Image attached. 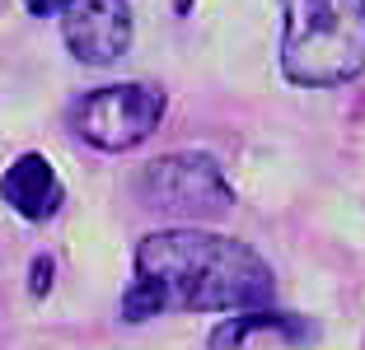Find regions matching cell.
Segmentation results:
<instances>
[{
  "mask_svg": "<svg viewBox=\"0 0 365 350\" xmlns=\"http://www.w3.org/2000/svg\"><path fill=\"white\" fill-rule=\"evenodd\" d=\"M24 5H29L33 14H66L76 0H24Z\"/></svg>",
  "mask_w": 365,
  "mask_h": 350,
  "instance_id": "9c48e42d",
  "label": "cell"
},
{
  "mask_svg": "<svg viewBox=\"0 0 365 350\" xmlns=\"http://www.w3.org/2000/svg\"><path fill=\"white\" fill-rule=\"evenodd\" d=\"M272 266L239 238L202 229H160L136 243V280L122 295L131 322L187 308V313H235L272 304Z\"/></svg>",
  "mask_w": 365,
  "mask_h": 350,
  "instance_id": "6da1fadb",
  "label": "cell"
},
{
  "mask_svg": "<svg viewBox=\"0 0 365 350\" xmlns=\"http://www.w3.org/2000/svg\"><path fill=\"white\" fill-rule=\"evenodd\" d=\"M258 327H277V332H286V336H304V332H309L304 322L290 318V313H267V308H262V313H239V318H225L220 327L211 332V350H235V346H244V341L253 336Z\"/></svg>",
  "mask_w": 365,
  "mask_h": 350,
  "instance_id": "52a82bcc",
  "label": "cell"
},
{
  "mask_svg": "<svg viewBox=\"0 0 365 350\" xmlns=\"http://www.w3.org/2000/svg\"><path fill=\"white\" fill-rule=\"evenodd\" d=\"M66 47L85 65H108L131 47V5L127 0H76L61 14Z\"/></svg>",
  "mask_w": 365,
  "mask_h": 350,
  "instance_id": "5b68a950",
  "label": "cell"
},
{
  "mask_svg": "<svg viewBox=\"0 0 365 350\" xmlns=\"http://www.w3.org/2000/svg\"><path fill=\"white\" fill-rule=\"evenodd\" d=\"M0 196L10 211H19L24 220H52L61 211L66 191H61V178L52 173V164L43 154H19L10 169L0 173Z\"/></svg>",
  "mask_w": 365,
  "mask_h": 350,
  "instance_id": "8992f818",
  "label": "cell"
},
{
  "mask_svg": "<svg viewBox=\"0 0 365 350\" xmlns=\"http://www.w3.org/2000/svg\"><path fill=\"white\" fill-rule=\"evenodd\" d=\"M47 285H52V257H38L33 262V295H47Z\"/></svg>",
  "mask_w": 365,
  "mask_h": 350,
  "instance_id": "ba28073f",
  "label": "cell"
},
{
  "mask_svg": "<svg viewBox=\"0 0 365 350\" xmlns=\"http://www.w3.org/2000/svg\"><path fill=\"white\" fill-rule=\"evenodd\" d=\"M281 70L295 85L333 89L365 70V0H281Z\"/></svg>",
  "mask_w": 365,
  "mask_h": 350,
  "instance_id": "7a4b0ae2",
  "label": "cell"
},
{
  "mask_svg": "<svg viewBox=\"0 0 365 350\" xmlns=\"http://www.w3.org/2000/svg\"><path fill=\"white\" fill-rule=\"evenodd\" d=\"M164 89L155 85H103L71 103V131L94 149H131L160 127Z\"/></svg>",
  "mask_w": 365,
  "mask_h": 350,
  "instance_id": "3957f363",
  "label": "cell"
},
{
  "mask_svg": "<svg viewBox=\"0 0 365 350\" xmlns=\"http://www.w3.org/2000/svg\"><path fill=\"white\" fill-rule=\"evenodd\" d=\"M145 206L182 220H215L230 211V182L220 178V164L211 154H164L140 178Z\"/></svg>",
  "mask_w": 365,
  "mask_h": 350,
  "instance_id": "277c9868",
  "label": "cell"
}]
</instances>
